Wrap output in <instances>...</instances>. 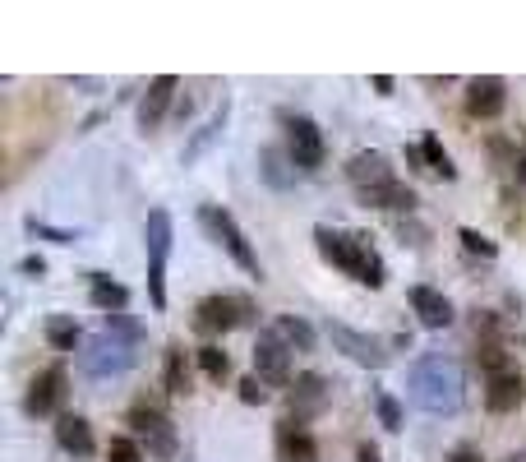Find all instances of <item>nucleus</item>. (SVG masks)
<instances>
[{
	"mask_svg": "<svg viewBox=\"0 0 526 462\" xmlns=\"http://www.w3.org/2000/svg\"><path fill=\"white\" fill-rule=\"evenodd\" d=\"M411 402H416L420 412L430 416H448L462 407V389H467V379H462V365L453 356H420L411 365Z\"/></svg>",
	"mask_w": 526,
	"mask_h": 462,
	"instance_id": "nucleus-1",
	"label": "nucleus"
},
{
	"mask_svg": "<svg viewBox=\"0 0 526 462\" xmlns=\"http://www.w3.org/2000/svg\"><path fill=\"white\" fill-rule=\"evenodd\" d=\"M314 245L333 268H342L347 278H356L360 287H383L388 268H383L379 250L370 245V236L360 231H333V227H314Z\"/></svg>",
	"mask_w": 526,
	"mask_h": 462,
	"instance_id": "nucleus-2",
	"label": "nucleus"
},
{
	"mask_svg": "<svg viewBox=\"0 0 526 462\" xmlns=\"http://www.w3.org/2000/svg\"><path fill=\"white\" fill-rule=\"evenodd\" d=\"M144 245H148V296H153V310H167V259H171V213L167 208L148 213Z\"/></svg>",
	"mask_w": 526,
	"mask_h": 462,
	"instance_id": "nucleus-3",
	"label": "nucleus"
},
{
	"mask_svg": "<svg viewBox=\"0 0 526 462\" xmlns=\"http://www.w3.org/2000/svg\"><path fill=\"white\" fill-rule=\"evenodd\" d=\"M199 227H204L208 236H213V241L222 245V250H227V255H231V264H236V268H245L250 278H259V255L250 250V241H245V231H240V222L231 218L227 208H222V204H204V208H199Z\"/></svg>",
	"mask_w": 526,
	"mask_h": 462,
	"instance_id": "nucleus-4",
	"label": "nucleus"
},
{
	"mask_svg": "<svg viewBox=\"0 0 526 462\" xmlns=\"http://www.w3.org/2000/svg\"><path fill=\"white\" fill-rule=\"evenodd\" d=\"M79 365H84L88 379H116L125 375L134 365V342L120 338V333H97V338L84 342V352H79Z\"/></svg>",
	"mask_w": 526,
	"mask_h": 462,
	"instance_id": "nucleus-5",
	"label": "nucleus"
},
{
	"mask_svg": "<svg viewBox=\"0 0 526 462\" xmlns=\"http://www.w3.org/2000/svg\"><path fill=\"white\" fill-rule=\"evenodd\" d=\"M250 319V301L245 296H204V301L194 305V329L208 333V338H217V333H231L236 324H245Z\"/></svg>",
	"mask_w": 526,
	"mask_h": 462,
	"instance_id": "nucleus-6",
	"label": "nucleus"
},
{
	"mask_svg": "<svg viewBox=\"0 0 526 462\" xmlns=\"http://www.w3.org/2000/svg\"><path fill=\"white\" fill-rule=\"evenodd\" d=\"M254 375H259L263 384H273V389L291 384V347L277 338L273 329L259 333V342H254Z\"/></svg>",
	"mask_w": 526,
	"mask_h": 462,
	"instance_id": "nucleus-7",
	"label": "nucleus"
},
{
	"mask_svg": "<svg viewBox=\"0 0 526 462\" xmlns=\"http://www.w3.org/2000/svg\"><path fill=\"white\" fill-rule=\"evenodd\" d=\"M287 144H291V167H300V171L323 167V130L310 121V116H291Z\"/></svg>",
	"mask_w": 526,
	"mask_h": 462,
	"instance_id": "nucleus-8",
	"label": "nucleus"
},
{
	"mask_svg": "<svg viewBox=\"0 0 526 462\" xmlns=\"http://www.w3.org/2000/svg\"><path fill=\"white\" fill-rule=\"evenodd\" d=\"M328 338H333L337 352H347L356 365H370V370H383L388 365V352H383L379 342L370 333H356L351 324H328Z\"/></svg>",
	"mask_w": 526,
	"mask_h": 462,
	"instance_id": "nucleus-9",
	"label": "nucleus"
},
{
	"mask_svg": "<svg viewBox=\"0 0 526 462\" xmlns=\"http://www.w3.org/2000/svg\"><path fill=\"white\" fill-rule=\"evenodd\" d=\"M130 426L148 439V453H157V458H171V453H176V430H171V421L157 412V407L139 402L130 412Z\"/></svg>",
	"mask_w": 526,
	"mask_h": 462,
	"instance_id": "nucleus-10",
	"label": "nucleus"
},
{
	"mask_svg": "<svg viewBox=\"0 0 526 462\" xmlns=\"http://www.w3.org/2000/svg\"><path fill=\"white\" fill-rule=\"evenodd\" d=\"M503 107H508V88L499 74H480L467 84V111L476 121H494V116H503Z\"/></svg>",
	"mask_w": 526,
	"mask_h": 462,
	"instance_id": "nucleus-11",
	"label": "nucleus"
},
{
	"mask_svg": "<svg viewBox=\"0 0 526 462\" xmlns=\"http://www.w3.org/2000/svg\"><path fill=\"white\" fill-rule=\"evenodd\" d=\"M176 74H157L153 84L144 88V98H139V130H157L162 125V116H167V107H171V98H176Z\"/></svg>",
	"mask_w": 526,
	"mask_h": 462,
	"instance_id": "nucleus-12",
	"label": "nucleus"
},
{
	"mask_svg": "<svg viewBox=\"0 0 526 462\" xmlns=\"http://www.w3.org/2000/svg\"><path fill=\"white\" fill-rule=\"evenodd\" d=\"M347 181L356 185L360 195H365V190H379V185L397 181V176H393V162L383 158V153H374V148H365V153H356V158L347 162Z\"/></svg>",
	"mask_w": 526,
	"mask_h": 462,
	"instance_id": "nucleus-13",
	"label": "nucleus"
},
{
	"mask_svg": "<svg viewBox=\"0 0 526 462\" xmlns=\"http://www.w3.org/2000/svg\"><path fill=\"white\" fill-rule=\"evenodd\" d=\"M60 398H65V370H60V365H47V370L28 384L24 407H28V416H47L60 407Z\"/></svg>",
	"mask_w": 526,
	"mask_h": 462,
	"instance_id": "nucleus-14",
	"label": "nucleus"
},
{
	"mask_svg": "<svg viewBox=\"0 0 526 462\" xmlns=\"http://www.w3.org/2000/svg\"><path fill=\"white\" fill-rule=\"evenodd\" d=\"M328 398H333V389H328V379L323 375H296V384H291V412H296V421H310V416H319L323 407H328Z\"/></svg>",
	"mask_w": 526,
	"mask_h": 462,
	"instance_id": "nucleus-15",
	"label": "nucleus"
},
{
	"mask_svg": "<svg viewBox=\"0 0 526 462\" xmlns=\"http://www.w3.org/2000/svg\"><path fill=\"white\" fill-rule=\"evenodd\" d=\"M277 462H319V444L300 430V421H277Z\"/></svg>",
	"mask_w": 526,
	"mask_h": 462,
	"instance_id": "nucleus-16",
	"label": "nucleus"
},
{
	"mask_svg": "<svg viewBox=\"0 0 526 462\" xmlns=\"http://www.w3.org/2000/svg\"><path fill=\"white\" fill-rule=\"evenodd\" d=\"M411 310L420 315L425 329H448L453 324V301L443 292H434V287H411Z\"/></svg>",
	"mask_w": 526,
	"mask_h": 462,
	"instance_id": "nucleus-17",
	"label": "nucleus"
},
{
	"mask_svg": "<svg viewBox=\"0 0 526 462\" xmlns=\"http://www.w3.org/2000/svg\"><path fill=\"white\" fill-rule=\"evenodd\" d=\"M407 162H411V167H420V171H430V176H439V181H453V176H457L453 158L443 153V144L434 139V134H425L416 148H407Z\"/></svg>",
	"mask_w": 526,
	"mask_h": 462,
	"instance_id": "nucleus-18",
	"label": "nucleus"
},
{
	"mask_svg": "<svg viewBox=\"0 0 526 462\" xmlns=\"http://www.w3.org/2000/svg\"><path fill=\"white\" fill-rule=\"evenodd\" d=\"M56 444L74 458H88L93 453V430H88L84 416H60L56 421Z\"/></svg>",
	"mask_w": 526,
	"mask_h": 462,
	"instance_id": "nucleus-19",
	"label": "nucleus"
},
{
	"mask_svg": "<svg viewBox=\"0 0 526 462\" xmlns=\"http://www.w3.org/2000/svg\"><path fill=\"white\" fill-rule=\"evenodd\" d=\"M522 393H526V379H517V375H499V379H490V389H485V407L490 412H517V402H522Z\"/></svg>",
	"mask_w": 526,
	"mask_h": 462,
	"instance_id": "nucleus-20",
	"label": "nucleus"
},
{
	"mask_svg": "<svg viewBox=\"0 0 526 462\" xmlns=\"http://www.w3.org/2000/svg\"><path fill=\"white\" fill-rule=\"evenodd\" d=\"M360 204H370V208H393V213H402V208H416V190L411 185H402V181H388V185H379V190H365L360 195Z\"/></svg>",
	"mask_w": 526,
	"mask_h": 462,
	"instance_id": "nucleus-21",
	"label": "nucleus"
},
{
	"mask_svg": "<svg viewBox=\"0 0 526 462\" xmlns=\"http://www.w3.org/2000/svg\"><path fill=\"white\" fill-rule=\"evenodd\" d=\"M88 296H93V305L107 310V315H120V310L130 305V292H125L120 282H111L107 273H93V278H88Z\"/></svg>",
	"mask_w": 526,
	"mask_h": 462,
	"instance_id": "nucleus-22",
	"label": "nucleus"
},
{
	"mask_svg": "<svg viewBox=\"0 0 526 462\" xmlns=\"http://www.w3.org/2000/svg\"><path fill=\"white\" fill-rule=\"evenodd\" d=\"M273 333L287 342L291 352H314V329L300 315H277L273 319Z\"/></svg>",
	"mask_w": 526,
	"mask_h": 462,
	"instance_id": "nucleus-23",
	"label": "nucleus"
},
{
	"mask_svg": "<svg viewBox=\"0 0 526 462\" xmlns=\"http://www.w3.org/2000/svg\"><path fill=\"white\" fill-rule=\"evenodd\" d=\"M259 171H263V181L273 185V190H287L291 176H296V167H287V158H282L277 148H263L259 153Z\"/></svg>",
	"mask_w": 526,
	"mask_h": 462,
	"instance_id": "nucleus-24",
	"label": "nucleus"
},
{
	"mask_svg": "<svg viewBox=\"0 0 526 462\" xmlns=\"http://www.w3.org/2000/svg\"><path fill=\"white\" fill-rule=\"evenodd\" d=\"M47 342L56 347V352H74V347H79V324H74L70 315H51L47 319Z\"/></svg>",
	"mask_w": 526,
	"mask_h": 462,
	"instance_id": "nucleus-25",
	"label": "nucleus"
},
{
	"mask_svg": "<svg viewBox=\"0 0 526 462\" xmlns=\"http://www.w3.org/2000/svg\"><path fill=\"white\" fill-rule=\"evenodd\" d=\"M167 389L190 393V361H185V347H176V342L167 347Z\"/></svg>",
	"mask_w": 526,
	"mask_h": 462,
	"instance_id": "nucleus-26",
	"label": "nucleus"
},
{
	"mask_svg": "<svg viewBox=\"0 0 526 462\" xmlns=\"http://www.w3.org/2000/svg\"><path fill=\"white\" fill-rule=\"evenodd\" d=\"M476 356H480V370H485L490 379H499V375H517L513 361H508V352H503L499 342H485V347H480Z\"/></svg>",
	"mask_w": 526,
	"mask_h": 462,
	"instance_id": "nucleus-27",
	"label": "nucleus"
},
{
	"mask_svg": "<svg viewBox=\"0 0 526 462\" xmlns=\"http://www.w3.org/2000/svg\"><path fill=\"white\" fill-rule=\"evenodd\" d=\"M199 365H204V375L213 379V384H222V379L231 375V356L222 352V347H199Z\"/></svg>",
	"mask_w": 526,
	"mask_h": 462,
	"instance_id": "nucleus-28",
	"label": "nucleus"
},
{
	"mask_svg": "<svg viewBox=\"0 0 526 462\" xmlns=\"http://www.w3.org/2000/svg\"><path fill=\"white\" fill-rule=\"evenodd\" d=\"M222 125H227V107L217 111L213 121H208L204 130H199V139H194V144L185 148V162H194V158H199V153H204V148H208V144H213V139H217V130H222Z\"/></svg>",
	"mask_w": 526,
	"mask_h": 462,
	"instance_id": "nucleus-29",
	"label": "nucleus"
},
{
	"mask_svg": "<svg viewBox=\"0 0 526 462\" xmlns=\"http://www.w3.org/2000/svg\"><path fill=\"white\" fill-rule=\"evenodd\" d=\"M107 462H144V449H139L134 439L116 435V439L107 444Z\"/></svg>",
	"mask_w": 526,
	"mask_h": 462,
	"instance_id": "nucleus-30",
	"label": "nucleus"
},
{
	"mask_svg": "<svg viewBox=\"0 0 526 462\" xmlns=\"http://www.w3.org/2000/svg\"><path fill=\"white\" fill-rule=\"evenodd\" d=\"M457 236H462V245H467L471 255H485V259H494V255H499V245H494L490 236H480L476 227H462V231H457Z\"/></svg>",
	"mask_w": 526,
	"mask_h": 462,
	"instance_id": "nucleus-31",
	"label": "nucleus"
},
{
	"mask_svg": "<svg viewBox=\"0 0 526 462\" xmlns=\"http://www.w3.org/2000/svg\"><path fill=\"white\" fill-rule=\"evenodd\" d=\"M374 407H379V421H383L388 430L402 426V407H397V402L388 398V393H379V398H374Z\"/></svg>",
	"mask_w": 526,
	"mask_h": 462,
	"instance_id": "nucleus-32",
	"label": "nucleus"
},
{
	"mask_svg": "<svg viewBox=\"0 0 526 462\" xmlns=\"http://www.w3.org/2000/svg\"><path fill=\"white\" fill-rule=\"evenodd\" d=\"M28 231H33V236H51V241H56V245H74V231L47 227V222H37V218H28Z\"/></svg>",
	"mask_w": 526,
	"mask_h": 462,
	"instance_id": "nucleus-33",
	"label": "nucleus"
},
{
	"mask_svg": "<svg viewBox=\"0 0 526 462\" xmlns=\"http://www.w3.org/2000/svg\"><path fill=\"white\" fill-rule=\"evenodd\" d=\"M240 402H268V389H263V379L259 375H250V379H240Z\"/></svg>",
	"mask_w": 526,
	"mask_h": 462,
	"instance_id": "nucleus-34",
	"label": "nucleus"
},
{
	"mask_svg": "<svg viewBox=\"0 0 526 462\" xmlns=\"http://www.w3.org/2000/svg\"><path fill=\"white\" fill-rule=\"evenodd\" d=\"M448 462H485V458H480L476 449H467V444H462V449H453V453H448Z\"/></svg>",
	"mask_w": 526,
	"mask_h": 462,
	"instance_id": "nucleus-35",
	"label": "nucleus"
},
{
	"mask_svg": "<svg viewBox=\"0 0 526 462\" xmlns=\"http://www.w3.org/2000/svg\"><path fill=\"white\" fill-rule=\"evenodd\" d=\"M24 273H33V278H42V273H47V264H42V259H37V255H28V259H24Z\"/></svg>",
	"mask_w": 526,
	"mask_h": 462,
	"instance_id": "nucleus-36",
	"label": "nucleus"
},
{
	"mask_svg": "<svg viewBox=\"0 0 526 462\" xmlns=\"http://www.w3.org/2000/svg\"><path fill=\"white\" fill-rule=\"evenodd\" d=\"M356 462H379V449H374V444H360V449H356Z\"/></svg>",
	"mask_w": 526,
	"mask_h": 462,
	"instance_id": "nucleus-37",
	"label": "nucleus"
},
{
	"mask_svg": "<svg viewBox=\"0 0 526 462\" xmlns=\"http://www.w3.org/2000/svg\"><path fill=\"white\" fill-rule=\"evenodd\" d=\"M517 181L526 185V153H522V158H517Z\"/></svg>",
	"mask_w": 526,
	"mask_h": 462,
	"instance_id": "nucleus-38",
	"label": "nucleus"
},
{
	"mask_svg": "<svg viewBox=\"0 0 526 462\" xmlns=\"http://www.w3.org/2000/svg\"><path fill=\"white\" fill-rule=\"evenodd\" d=\"M503 462H522V458H503Z\"/></svg>",
	"mask_w": 526,
	"mask_h": 462,
	"instance_id": "nucleus-39",
	"label": "nucleus"
}]
</instances>
